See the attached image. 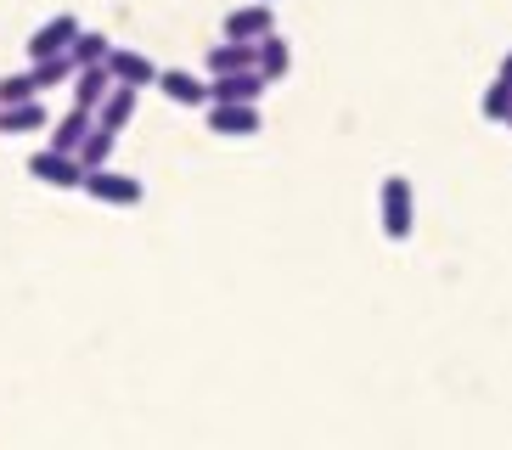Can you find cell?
<instances>
[{"label":"cell","instance_id":"obj_16","mask_svg":"<svg viewBox=\"0 0 512 450\" xmlns=\"http://www.w3.org/2000/svg\"><path fill=\"white\" fill-rule=\"evenodd\" d=\"M203 68H209V79H214V74H242V68H254V45H242V40L214 45Z\"/></svg>","mask_w":512,"mask_h":450},{"label":"cell","instance_id":"obj_15","mask_svg":"<svg viewBox=\"0 0 512 450\" xmlns=\"http://www.w3.org/2000/svg\"><path fill=\"white\" fill-rule=\"evenodd\" d=\"M113 141H119V130H107V124H91L74 158H79L85 169H102V164H113Z\"/></svg>","mask_w":512,"mask_h":450},{"label":"cell","instance_id":"obj_4","mask_svg":"<svg viewBox=\"0 0 512 450\" xmlns=\"http://www.w3.org/2000/svg\"><path fill=\"white\" fill-rule=\"evenodd\" d=\"M29 175L46 180V186H62V192H74L79 180H85V164H79L74 152H57V147H40L29 158Z\"/></svg>","mask_w":512,"mask_h":450},{"label":"cell","instance_id":"obj_9","mask_svg":"<svg viewBox=\"0 0 512 450\" xmlns=\"http://www.w3.org/2000/svg\"><path fill=\"white\" fill-rule=\"evenodd\" d=\"M158 90H164L175 107H203L209 102V85H203V74H192V68H158Z\"/></svg>","mask_w":512,"mask_h":450},{"label":"cell","instance_id":"obj_20","mask_svg":"<svg viewBox=\"0 0 512 450\" xmlns=\"http://www.w3.org/2000/svg\"><path fill=\"white\" fill-rule=\"evenodd\" d=\"M29 96H40V90H34V74H6L0 79V107L29 102Z\"/></svg>","mask_w":512,"mask_h":450},{"label":"cell","instance_id":"obj_17","mask_svg":"<svg viewBox=\"0 0 512 450\" xmlns=\"http://www.w3.org/2000/svg\"><path fill=\"white\" fill-rule=\"evenodd\" d=\"M29 74H34V90H57L74 79V57L68 51L62 57H40V62H29Z\"/></svg>","mask_w":512,"mask_h":450},{"label":"cell","instance_id":"obj_19","mask_svg":"<svg viewBox=\"0 0 512 450\" xmlns=\"http://www.w3.org/2000/svg\"><path fill=\"white\" fill-rule=\"evenodd\" d=\"M479 113H484V119H490V124H507V113H512V85H507V79H496V85L484 90Z\"/></svg>","mask_w":512,"mask_h":450},{"label":"cell","instance_id":"obj_7","mask_svg":"<svg viewBox=\"0 0 512 450\" xmlns=\"http://www.w3.org/2000/svg\"><path fill=\"white\" fill-rule=\"evenodd\" d=\"M259 102H209V130L214 135H259Z\"/></svg>","mask_w":512,"mask_h":450},{"label":"cell","instance_id":"obj_21","mask_svg":"<svg viewBox=\"0 0 512 450\" xmlns=\"http://www.w3.org/2000/svg\"><path fill=\"white\" fill-rule=\"evenodd\" d=\"M496 79H507V85H512V51H507V57H501V68H496Z\"/></svg>","mask_w":512,"mask_h":450},{"label":"cell","instance_id":"obj_10","mask_svg":"<svg viewBox=\"0 0 512 450\" xmlns=\"http://www.w3.org/2000/svg\"><path fill=\"white\" fill-rule=\"evenodd\" d=\"M136 96H141V90H130V85H113V90H107V96H102V102H96V113H91V119L96 124H107V130H130V119H136Z\"/></svg>","mask_w":512,"mask_h":450},{"label":"cell","instance_id":"obj_6","mask_svg":"<svg viewBox=\"0 0 512 450\" xmlns=\"http://www.w3.org/2000/svg\"><path fill=\"white\" fill-rule=\"evenodd\" d=\"M226 40H242V45H254L265 40V34L276 29V12H271V0H254V6H237V12H226Z\"/></svg>","mask_w":512,"mask_h":450},{"label":"cell","instance_id":"obj_11","mask_svg":"<svg viewBox=\"0 0 512 450\" xmlns=\"http://www.w3.org/2000/svg\"><path fill=\"white\" fill-rule=\"evenodd\" d=\"M254 68L265 74V85H276V79H287V68H293V45L282 40V34H265V40H254Z\"/></svg>","mask_w":512,"mask_h":450},{"label":"cell","instance_id":"obj_13","mask_svg":"<svg viewBox=\"0 0 512 450\" xmlns=\"http://www.w3.org/2000/svg\"><path fill=\"white\" fill-rule=\"evenodd\" d=\"M68 85H74V107H91V113H96V102L113 90V74H107L102 62H85V68H74Z\"/></svg>","mask_w":512,"mask_h":450},{"label":"cell","instance_id":"obj_1","mask_svg":"<svg viewBox=\"0 0 512 450\" xmlns=\"http://www.w3.org/2000/svg\"><path fill=\"white\" fill-rule=\"evenodd\" d=\"M377 220H383V237L389 242H406L411 225H417V192H411L406 175H389L383 192H377Z\"/></svg>","mask_w":512,"mask_h":450},{"label":"cell","instance_id":"obj_12","mask_svg":"<svg viewBox=\"0 0 512 450\" xmlns=\"http://www.w3.org/2000/svg\"><path fill=\"white\" fill-rule=\"evenodd\" d=\"M46 124H51V119H46V107H40V96L0 107V135H40Z\"/></svg>","mask_w":512,"mask_h":450},{"label":"cell","instance_id":"obj_14","mask_svg":"<svg viewBox=\"0 0 512 450\" xmlns=\"http://www.w3.org/2000/svg\"><path fill=\"white\" fill-rule=\"evenodd\" d=\"M91 107H68L57 124H51V147L57 152H79V141H85V130H91Z\"/></svg>","mask_w":512,"mask_h":450},{"label":"cell","instance_id":"obj_5","mask_svg":"<svg viewBox=\"0 0 512 450\" xmlns=\"http://www.w3.org/2000/svg\"><path fill=\"white\" fill-rule=\"evenodd\" d=\"M85 29L74 12H57V17H46L40 29L29 34V62H40V57H62L68 45H74V34Z\"/></svg>","mask_w":512,"mask_h":450},{"label":"cell","instance_id":"obj_22","mask_svg":"<svg viewBox=\"0 0 512 450\" xmlns=\"http://www.w3.org/2000/svg\"><path fill=\"white\" fill-rule=\"evenodd\" d=\"M507 130H512V113H507Z\"/></svg>","mask_w":512,"mask_h":450},{"label":"cell","instance_id":"obj_18","mask_svg":"<svg viewBox=\"0 0 512 450\" xmlns=\"http://www.w3.org/2000/svg\"><path fill=\"white\" fill-rule=\"evenodd\" d=\"M107 51H113V40H107V34H96V29H79V34H74V45H68L74 68H85V62H102Z\"/></svg>","mask_w":512,"mask_h":450},{"label":"cell","instance_id":"obj_8","mask_svg":"<svg viewBox=\"0 0 512 450\" xmlns=\"http://www.w3.org/2000/svg\"><path fill=\"white\" fill-rule=\"evenodd\" d=\"M259 96H265V74H259V68L209 79V102H259Z\"/></svg>","mask_w":512,"mask_h":450},{"label":"cell","instance_id":"obj_2","mask_svg":"<svg viewBox=\"0 0 512 450\" xmlns=\"http://www.w3.org/2000/svg\"><path fill=\"white\" fill-rule=\"evenodd\" d=\"M79 192H91L96 203H107V209H136L141 197H147V186H141L136 175H124V169L102 164V169H85Z\"/></svg>","mask_w":512,"mask_h":450},{"label":"cell","instance_id":"obj_3","mask_svg":"<svg viewBox=\"0 0 512 450\" xmlns=\"http://www.w3.org/2000/svg\"><path fill=\"white\" fill-rule=\"evenodd\" d=\"M102 68L113 74V85H130V90L158 85V62H152L147 51H136V45H113V51L102 57Z\"/></svg>","mask_w":512,"mask_h":450}]
</instances>
